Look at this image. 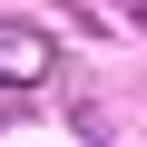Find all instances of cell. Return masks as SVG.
<instances>
[{
    "label": "cell",
    "mask_w": 147,
    "mask_h": 147,
    "mask_svg": "<svg viewBox=\"0 0 147 147\" xmlns=\"http://www.w3.org/2000/svg\"><path fill=\"white\" fill-rule=\"evenodd\" d=\"M49 69H59L49 30H30V20H0V88H39Z\"/></svg>",
    "instance_id": "obj_1"
},
{
    "label": "cell",
    "mask_w": 147,
    "mask_h": 147,
    "mask_svg": "<svg viewBox=\"0 0 147 147\" xmlns=\"http://www.w3.org/2000/svg\"><path fill=\"white\" fill-rule=\"evenodd\" d=\"M137 20H147V0H137Z\"/></svg>",
    "instance_id": "obj_2"
}]
</instances>
